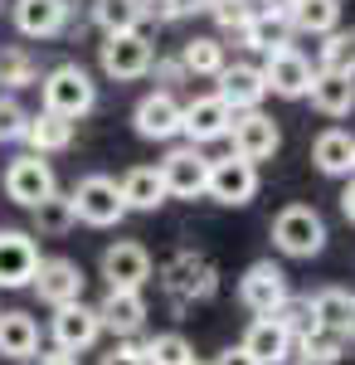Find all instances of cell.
I'll use <instances>...</instances> for the list:
<instances>
[{"instance_id":"cell-42","label":"cell","mask_w":355,"mask_h":365,"mask_svg":"<svg viewBox=\"0 0 355 365\" xmlns=\"http://www.w3.org/2000/svg\"><path fill=\"white\" fill-rule=\"evenodd\" d=\"M210 365H258V361L248 356L244 346H224V351H219V356H215V361H210Z\"/></svg>"},{"instance_id":"cell-27","label":"cell","mask_w":355,"mask_h":365,"mask_svg":"<svg viewBox=\"0 0 355 365\" xmlns=\"http://www.w3.org/2000/svg\"><path fill=\"white\" fill-rule=\"evenodd\" d=\"M25 141H29V156L68 151V146H73V122H63V117H54V113H29Z\"/></svg>"},{"instance_id":"cell-33","label":"cell","mask_w":355,"mask_h":365,"mask_svg":"<svg viewBox=\"0 0 355 365\" xmlns=\"http://www.w3.org/2000/svg\"><path fill=\"white\" fill-rule=\"evenodd\" d=\"M34 78H39V63L29 58V49H20V44L0 49V88H5V93H20V88H29Z\"/></svg>"},{"instance_id":"cell-31","label":"cell","mask_w":355,"mask_h":365,"mask_svg":"<svg viewBox=\"0 0 355 365\" xmlns=\"http://www.w3.org/2000/svg\"><path fill=\"white\" fill-rule=\"evenodd\" d=\"M29 215H34V234H44V239H63L68 229L78 225V215H73V200L63 195V190H54L49 200H39Z\"/></svg>"},{"instance_id":"cell-6","label":"cell","mask_w":355,"mask_h":365,"mask_svg":"<svg viewBox=\"0 0 355 365\" xmlns=\"http://www.w3.org/2000/svg\"><path fill=\"white\" fill-rule=\"evenodd\" d=\"M161 185H165V200H200L205 185H210V156L195 151V146H175L165 151L161 166Z\"/></svg>"},{"instance_id":"cell-15","label":"cell","mask_w":355,"mask_h":365,"mask_svg":"<svg viewBox=\"0 0 355 365\" xmlns=\"http://www.w3.org/2000/svg\"><path fill=\"white\" fill-rule=\"evenodd\" d=\"M49 336H54V351H63V356H78V351H88L93 341L103 336L98 307H88V302L58 307V312H54V322H49Z\"/></svg>"},{"instance_id":"cell-16","label":"cell","mask_w":355,"mask_h":365,"mask_svg":"<svg viewBox=\"0 0 355 365\" xmlns=\"http://www.w3.org/2000/svg\"><path fill=\"white\" fill-rule=\"evenodd\" d=\"M39 273V244L25 229H0V287H29Z\"/></svg>"},{"instance_id":"cell-36","label":"cell","mask_w":355,"mask_h":365,"mask_svg":"<svg viewBox=\"0 0 355 365\" xmlns=\"http://www.w3.org/2000/svg\"><path fill=\"white\" fill-rule=\"evenodd\" d=\"M210 15H215V25L224 34H244L253 25V15H258V5L253 0H210Z\"/></svg>"},{"instance_id":"cell-35","label":"cell","mask_w":355,"mask_h":365,"mask_svg":"<svg viewBox=\"0 0 355 365\" xmlns=\"http://www.w3.org/2000/svg\"><path fill=\"white\" fill-rule=\"evenodd\" d=\"M297 341H302V361L307 365H336L341 361V346H346L341 331H307Z\"/></svg>"},{"instance_id":"cell-17","label":"cell","mask_w":355,"mask_h":365,"mask_svg":"<svg viewBox=\"0 0 355 365\" xmlns=\"http://www.w3.org/2000/svg\"><path fill=\"white\" fill-rule=\"evenodd\" d=\"M103 278H108V292H141V282L151 278V253L122 239L103 253Z\"/></svg>"},{"instance_id":"cell-10","label":"cell","mask_w":355,"mask_h":365,"mask_svg":"<svg viewBox=\"0 0 355 365\" xmlns=\"http://www.w3.org/2000/svg\"><path fill=\"white\" fill-rule=\"evenodd\" d=\"M83 268L73 263V258H39V273H34V292H39V302L44 307H73V302H83Z\"/></svg>"},{"instance_id":"cell-22","label":"cell","mask_w":355,"mask_h":365,"mask_svg":"<svg viewBox=\"0 0 355 365\" xmlns=\"http://www.w3.org/2000/svg\"><path fill=\"white\" fill-rule=\"evenodd\" d=\"M307 98H312V108H317L321 117H351L355 78H346V73H317L312 88H307Z\"/></svg>"},{"instance_id":"cell-21","label":"cell","mask_w":355,"mask_h":365,"mask_svg":"<svg viewBox=\"0 0 355 365\" xmlns=\"http://www.w3.org/2000/svg\"><path fill=\"white\" fill-rule=\"evenodd\" d=\"M0 356L5 361H34L39 356V322L29 312H0Z\"/></svg>"},{"instance_id":"cell-5","label":"cell","mask_w":355,"mask_h":365,"mask_svg":"<svg viewBox=\"0 0 355 365\" xmlns=\"http://www.w3.org/2000/svg\"><path fill=\"white\" fill-rule=\"evenodd\" d=\"M229 156H239V161H248V166H258V161H268V156H277V146H282V132H277V122L263 108L258 113H239L234 122H229Z\"/></svg>"},{"instance_id":"cell-37","label":"cell","mask_w":355,"mask_h":365,"mask_svg":"<svg viewBox=\"0 0 355 365\" xmlns=\"http://www.w3.org/2000/svg\"><path fill=\"white\" fill-rule=\"evenodd\" d=\"M25 127H29V113L15 93H0V141H25Z\"/></svg>"},{"instance_id":"cell-26","label":"cell","mask_w":355,"mask_h":365,"mask_svg":"<svg viewBox=\"0 0 355 365\" xmlns=\"http://www.w3.org/2000/svg\"><path fill=\"white\" fill-rule=\"evenodd\" d=\"M234 39H239L244 49H253V54H263V58L277 54V49H297L287 20H282V15H263V10H258V15H253V25H248L244 34H234Z\"/></svg>"},{"instance_id":"cell-18","label":"cell","mask_w":355,"mask_h":365,"mask_svg":"<svg viewBox=\"0 0 355 365\" xmlns=\"http://www.w3.org/2000/svg\"><path fill=\"white\" fill-rule=\"evenodd\" d=\"M132 127H137V137L146 141H170L180 137V98L175 93H146L137 103V113H132Z\"/></svg>"},{"instance_id":"cell-41","label":"cell","mask_w":355,"mask_h":365,"mask_svg":"<svg viewBox=\"0 0 355 365\" xmlns=\"http://www.w3.org/2000/svg\"><path fill=\"white\" fill-rule=\"evenodd\" d=\"M98 365H146V361H141V346H137V341H117Z\"/></svg>"},{"instance_id":"cell-20","label":"cell","mask_w":355,"mask_h":365,"mask_svg":"<svg viewBox=\"0 0 355 365\" xmlns=\"http://www.w3.org/2000/svg\"><path fill=\"white\" fill-rule=\"evenodd\" d=\"M312 161L321 175H336V180H351L355 175V137L341 132V127H326L321 137L312 141Z\"/></svg>"},{"instance_id":"cell-7","label":"cell","mask_w":355,"mask_h":365,"mask_svg":"<svg viewBox=\"0 0 355 365\" xmlns=\"http://www.w3.org/2000/svg\"><path fill=\"white\" fill-rule=\"evenodd\" d=\"M0 185H5V195L15 200L20 210H34L39 200H49L58 190L54 166H49L44 156H15V161L5 166V175H0Z\"/></svg>"},{"instance_id":"cell-13","label":"cell","mask_w":355,"mask_h":365,"mask_svg":"<svg viewBox=\"0 0 355 365\" xmlns=\"http://www.w3.org/2000/svg\"><path fill=\"white\" fill-rule=\"evenodd\" d=\"M229 122H234V113L219 103L215 93L180 103V137L190 141L195 151H200L205 141H224V137H229Z\"/></svg>"},{"instance_id":"cell-44","label":"cell","mask_w":355,"mask_h":365,"mask_svg":"<svg viewBox=\"0 0 355 365\" xmlns=\"http://www.w3.org/2000/svg\"><path fill=\"white\" fill-rule=\"evenodd\" d=\"M341 215H346V220L355 225V175L346 180V190H341Z\"/></svg>"},{"instance_id":"cell-23","label":"cell","mask_w":355,"mask_h":365,"mask_svg":"<svg viewBox=\"0 0 355 365\" xmlns=\"http://www.w3.org/2000/svg\"><path fill=\"white\" fill-rule=\"evenodd\" d=\"M146 20H151V10L141 0H93V25L103 34H137L146 29Z\"/></svg>"},{"instance_id":"cell-38","label":"cell","mask_w":355,"mask_h":365,"mask_svg":"<svg viewBox=\"0 0 355 365\" xmlns=\"http://www.w3.org/2000/svg\"><path fill=\"white\" fill-rule=\"evenodd\" d=\"M273 322L287 331V336H307V331H317V327H312V312H307V297H287V302L273 312Z\"/></svg>"},{"instance_id":"cell-32","label":"cell","mask_w":355,"mask_h":365,"mask_svg":"<svg viewBox=\"0 0 355 365\" xmlns=\"http://www.w3.org/2000/svg\"><path fill=\"white\" fill-rule=\"evenodd\" d=\"M317 73H346V78H355V29H331L321 39Z\"/></svg>"},{"instance_id":"cell-2","label":"cell","mask_w":355,"mask_h":365,"mask_svg":"<svg viewBox=\"0 0 355 365\" xmlns=\"http://www.w3.org/2000/svg\"><path fill=\"white\" fill-rule=\"evenodd\" d=\"M273 244L287 258H317L326 249V220L312 205H287L273 220Z\"/></svg>"},{"instance_id":"cell-3","label":"cell","mask_w":355,"mask_h":365,"mask_svg":"<svg viewBox=\"0 0 355 365\" xmlns=\"http://www.w3.org/2000/svg\"><path fill=\"white\" fill-rule=\"evenodd\" d=\"M68 200H73V215L93 229H112L127 220V205H122V190H117L112 175H83L68 190Z\"/></svg>"},{"instance_id":"cell-28","label":"cell","mask_w":355,"mask_h":365,"mask_svg":"<svg viewBox=\"0 0 355 365\" xmlns=\"http://www.w3.org/2000/svg\"><path fill=\"white\" fill-rule=\"evenodd\" d=\"M287 29L292 34H321L326 39L331 29H341V0H297L292 15H287Z\"/></svg>"},{"instance_id":"cell-19","label":"cell","mask_w":355,"mask_h":365,"mask_svg":"<svg viewBox=\"0 0 355 365\" xmlns=\"http://www.w3.org/2000/svg\"><path fill=\"white\" fill-rule=\"evenodd\" d=\"M98 322H103V331H112L117 341H132L146 327V302H141V292H108L103 302H98Z\"/></svg>"},{"instance_id":"cell-48","label":"cell","mask_w":355,"mask_h":365,"mask_svg":"<svg viewBox=\"0 0 355 365\" xmlns=\"http://www.w3.org/2000/svg\"><path fill=\"white\" fill-rule=\"evenodd\" d=\"M190 365H210V361H190Z\"/></svg>"},{"instance_id":"cell-9","label":"cell","mask_w":355,"mask_h":365,"mask_svg":"<svg viewBox=\"0 0 355 365\" xmlns=\"http://www.w3.org/2000/svg\"><path fill=\"white\" fill-rule=\"evenodd\" d=\"M205 195L224 205V210H239L248 200L258 195V166H248L239 156H224V161H210V185Z\"/></svg>"},{"instance_id":"cell-25","label":"cell","mask_w":355,"mask_h":365,"mask_svg":"<svg viewBox=\"0 0 355 365\" xmlns=\"http://www.w3.org/2000/svg\"><path fill=\"white\" fill-rule=\"evenodd\" d=\"M175 58H180V68H185L190 78H219V68L229 63L224 39H215V34H195V39H185Z\"/></svg>"},{"instance_id":"cell-12","label":"cell","mask_w":355,"mask_h":365,"mask_svg":"<svg viewBox=\"0 0 355 365\" xmlns=\"http://www.w3.org/2000/svg\"><path fill=\"white\" fill-rule=\"evenodd\" d=\"M258 68H263V83H268V93L287 98V103L307 98V88H312V78H317L312 58L302 54V49H277V54H268Z\"/></svg>"},{"instance_id":"cell-14","label":"cell","mask_w":355,"mask_h":365,"mask_svg":"<svg viewBox=\"0 0 355 365\" xmlns=\"http://www.w3.org/2000/svg\"><path fill=\"white\" fill-rule=\"evenodd\" d=\"M83 0H15V29L25 39H54L68 29Z\"/></svg>"},{"instance_id":"cell-39","label":"cell","mask_w":355,"mask_h":365,"mask_svg":"<svg viewBox=\"0 0 355 365\" xmlns=\"http://www.w3.org/2000/svg\"><path fill=\"white\" fill-rule=\"evenodd\" d=\"M151 15L165 20V25H170V20H190V15H210V0H165V5L151 10Z\"/></svg>"},{"instance_id":"cell-29","label":"cell","mask_w":355,"mask_h":365,"mask_svg":"<svg viewBox=\"0 0 355 365\" xmlns=\"http://www.w3.org/2000/svg\"><path fill=\"white\" fill-rule=\"evenodd\" d=\"M307 312H312V327H317V331H341V336H346L351 292H346V287H321V292L307 297Z\"/></svg>"},{"instance_id":"cell-34","label":"cell","mask_w":355,"mask_h":365,"mask_svg":"<svg viewBox=\"0 0 355 365\" xmlns=\"http://www.w3.org/2000/svg\"><path fill=\"white\" fill-rule=\"evenodd\" d=\"M141 361L146 365H190L195 351H190V341L180 336V331H161V336H151L146 346H141Z\"/></svg>"},{"instance_id":"cell-47","label":"cell","mask_w":355,"mask_h":365,"mask_svg":"<svg viewBox=\"0 0 355 365\" xmlns=\"http://www.w3.org/2000/svg\"><path fill=\"white\" fill-rule=\"evenodd\" d=\"M141 5H146V10H156V5H165V0H141Z\"/></svg>"},{"instance_id":"cell-24","label":"cell","mask_w":355,"mask_h":365,"mask_svg":"<svg viewBox=\"0 0 355 365\" xmlns=\"http://www.w3.org/2000/svg\"><path fill=\"white\" fill-rule=\"evenodd\" d=\"M117 190H122L127 210H161L165 205V185H161V170L156 166H132L117 180Z\"/></svg>"},{"instance_id":"cell-1","label":"cell","mask_w":355,"mask_h":365,"mask_svg":"<svg viewBox=\"0 0 355 365\" xmlns=\"http://www.w3.org/2000/svg\"><path fill=\"white\" fill-rule=\"evenodd\" d=\"M39 113H54L63 122H78L98 108V83H93V73L83 68V63H58L44 73V83H39Z\"/></svg>"},{"instance_id":"cell-30","label":"cell","mask_w":355,"mask_h":365,"mask_svg":"<svg viewBox=\"0 0 355 365\" xmlns=\"http://www.w3.org/2000/svg\"><path fill=\"white\" fill-rule=\"evenodd\" d=\"M287 341H292V336L277 327L273 317H253V327H248V336L239 341V346H244L258 365H277V361H282V351H287Z\"/></svg>"},{"instance_id":"cell-45","label":"cell","mask_w":355,"mask_h":365,"mask_svg":"<svg viewBox=\"0 0 355 365\" xmlns=\"http://www.w3.org/2000/svg\"><path fill=\"white\" fill-rule=\"evenodd\" d=\"M34 365H78V356H63V351H44V356H34Z\"/></svg>"},{"instance_id":"cell-46","label":"cell","mask_w":355,"mask_h":365,"mask_svg":"<svg viewBox=\"0 0 355 365\" xmlns=\"http://www.w3.org/2000/svg\"><path fill=\"white\" fill-rule=\"evenodd\" d=\"M346 336L355 341V297H351V322H346Z\"/></svg>"},{"instance_id":"cell-4","label":"cell","mask_w":355,"mask_h":365,"mask_svg":"<svg viewBox=\"0 0 355 365\" xmlns=\"http://www.w3.org/2000/svg\"><path fill=\"white\" fill-rule=\"evenodd\" d=\"M98 58H103V73L117 78V83H132V78H146L151 63H156V49L146 39V29L137 34H108L98 44Z\"/></svg>"},{"instance_id":"cell-43","label":"cell","mask_w":355,"mask_h":365,"mask_svg":"<svg viewBox=\"0 0 355 365\" xmlns=\"http://www.w3.org/2000/svg\"><path fill=\"white\" fill-rule=\"evenodd\" d=\"M253 5H258V10H263V15H282V20H287V15H292V5H297V0H253Z\"/></svg>"},{"instance_id":"cell-8","label":"cell","mask_w":355,"mask_h":365,"mask_svg":"<svg viewBox=\"0 0 355 365\" xmlns=\"http://www.w3.org/2000/svg\"><path fill=\"white\" fill-rule=\"evenodd\" d=\"M215 98L229 108V113H258L263 108V98H268V83H263V68L258 63H224L215 78Z\"/></svg>"},{"instance_id":"cell-40","label":"cell","mask_w":355,"mask_h":365,"mask_svg":"<svg viewBox=\"0 0 355 365\" xmlns=\"http://www.w3.org/2000/svg\"><path fill=\"white\" fill-rule=\"evenodd\" d=\"M151 73H156L161 93H175L180 83H190V73L180 68V58H156V63H151Z\"/></svg>"},{"instance_id":"cell-11","label":"cell","mask_w":355,"mask_h":365,"mask_svg":"<svg viewBox=\"0 0 355 365\" xmlns=\"http://www.w3.org/2000/svg\"><path fill=\"white\" fill-rule=\"evenodd\" d=\"M292 292H287V273L277 268V263H253L244 278H239V302H244L253 317H273L282 302H287Z\"/></svg>"}]
</instances>
